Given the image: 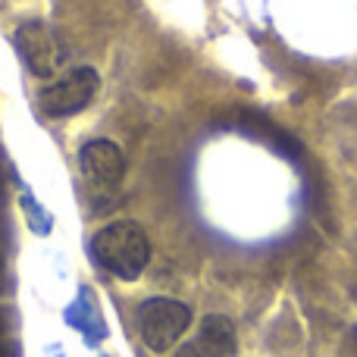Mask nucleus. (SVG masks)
<instances>
[{
    "mask_svg": "<svg viewBox=\"0 0 357 357\" xmlns=\"http://www.w3.org/2000/svg\"><path fill=\"white\" fill-rule=\"evenodd\" d=\"M91 254L107 273H113L123 282H132L144 273L151 260V241L138 222L119 220L104 226L91 238Z\"/></svg>",
    "mask_w": 357,
    "mask_h": 357,
    "instance_id": "f257e3e1",
    "label": "nucleus"
},
{
    "mask_svg": "<svg viewBox=\"0 0 357 357\" xmlns=\"http://www.w3.org/2000/svg\"><path fill=\"white\" fill-rule=\"evenodd\" d=\"M191 326V307L176 298H148L138 307V333L151 351L163 354Z\"/></svg>",
    "mask_w": 357,
    "mask_h": 357,
    "instance_id": "f03ea898",
    "label": "nucleus"
},
{
    "mask_svg": "<svg viewBox=\"0 0 357 357\" xmlns=\"http://www.w3.org/2000/svg\"><path fill=\"white\" fill-rule=\"evenodd\" d=\"M98 88H100V75L91 66H75L41 91V110L54 119L75 116L94 100Z\"/></svg>",
    "mask_w": 357,
    "mask_h": 357,
    "instance_id": "7ed1b4c3",
    "label": "nucleus"
},
{
    "mask_svg": "<svg viewBox=\"0 0 357 357\" xmlns=\"http://www.w3.org/2000/svg\"><path fill=\"white\" fill-rule=\"evenodd\" d=\"M13 44H16L22 63L38 75V79H50L56 69L66 60V50L60 47L56 35L47 29L44 22H22L13 35Z\"/></svg>",
    "mask_w": 357,
    "mask_h": 357,
    "instance_id": "20e7f679",
    "label": "nucleus"
},
{
    "mask_svg": "<svg viewBox=\"0 0 357 357\" xmlns=\"http://www.w3.org/2000/svg\"><path fill=\"white\" fill-rule=\"evenodd\" d=\"M79 163H82V176L98 191L116 188L126 176V157H123V151H119V144L110 142V138H94V142H88L79 154Z\"/></svg>",
    "mask_w": 357,
    "mask_h": 357,
    "instance_id": "39448f33",
    "label": "nucleus"
},
{
    "mask_svg": "<svg viewBox=\"0 0 357 357\" xmlns=\"http://www.w3.org/2000/svg\"><path fill=\"white\" fill-rule=\"evenodd\" d=\"M197 339H201L216 357H235V326L229 317H220V314L204 317L201 335H197Z\"/></svg>",
    "mask_w": 357,
    "mask_h": 357,
    "instance_id": "423d86ee",
    "label": "nucleus"
},
{
    "mask_svg": "<svg viewBox=\"0 0 357 357\" xmlns=\"http://www.w3.org/2000/svg\"><path fill=\"white\" fill-rule=\"evenodd\" d=\"M69 323H73L75 329H82L85 333V339L91 342H100V335H104V323H100V317H98V310H94V304H91V298L82 291V298L69 307Z\"/></svg>",
    "mask_w": 357,
    "mask_h": 357,
    "instance_id": "0eeeda50",
    "label": "nucleus"
},
{
    "mask_svg": "<svg viewBox=\"0 0 357 357\" xmlns=\"http://www.w3.org/2000/svg\"><path fill=\"white\" fill-rule=\"evenodd\" d=\"M176 357H216V354L210 351V348L204 345L201 339H197V342H188V345L178 348V354H176Z\"/></svg>",
    "mask_w": 357,
    "mask_h": 357,
    "instance_id": "6e6552de",
    "label": "nucleus"
},
{
    "mask_svg": "<svg viewBox=\"0 0 357 357\" xmlns=\"http://www.w3.org/2000/svg\"><path fill=\"white\" fill-rule=\"evenodd\" d=\"M3 326H6V317H3V310H0V333H3Z\"/></svg>",
    "mask_w": 357,
    "mask_h": 357,
    "instance_id": "1a4fd4ad",
    "label": "nucleus"
},
{
    "mask_svg": "<svg viewBox=\"0 0 357 357\" xmlns=\"http://www.w3.org/2000/svg\"><path fill=\"white\" fill-rule=\"evenodd\" d=\"M0 357H10V354H6V348H3V345H0Z\"/></svg>",
    "mask_w": 357,
    "mask_h": 357,
    "instance_id": "9d476101",
    "label": "nucleus"
},
{
    "mask_svg": "<svg viewBox=\"0 0 357 357\" xmlns=\"http://www.w3.org/2000/svg\"><path fill=\"white\" fill-rule=\"evenodd\" d=\"M0 266H3V254H0Z\"/></svg>",
    "mask_w": 357,
    "mask_h": 357,
    "instance_id": "9b49d317",
    "label": "nucleus"
},
{
    "mask_svg": "<svg viewBox=\"0 0 357 357\" xmlns=\"http://www.w3.org/2000/svg\"><path fill=\"white\" fill-rule=\"evenodd\" d=\"M354 339H357V329H354Z\"/></svg>",
    "mask_w": 357,
    "mask_h": 357,
    "instance_id": "f8f14e48",
    "label": "nucleus"
}]
</instances>
